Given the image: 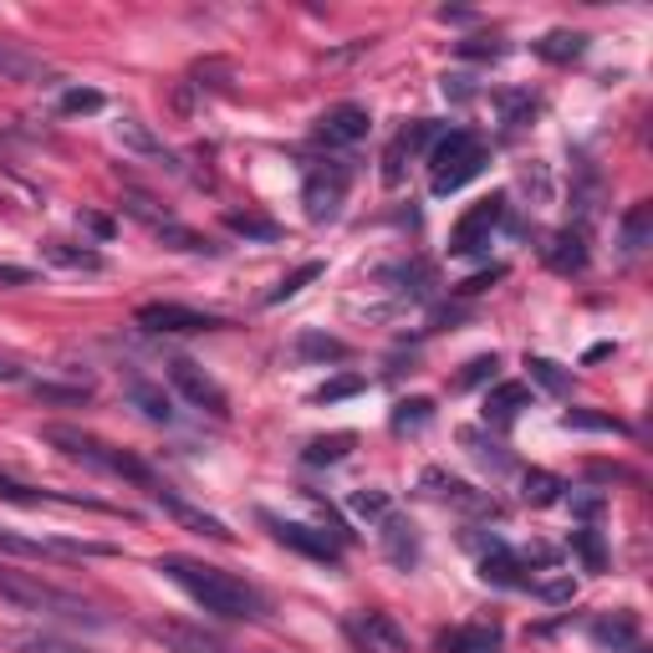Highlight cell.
Instances as JSON below:
<instances>
[{
	"instance_id": "cell-37",
	"label": "cell",
	"mask_w": 653,
	"mask_h": 653,
	"mask_svg": "<svg viewBox=\"0 0 653 653\" xmlns=\"http://www.w3.org/2000/svg\"><path fill=\"white\" fill-rule=\"evenodd\" d=\"M572 551L582 557V566H587V572H603V566H608V547H603V536H597L593 526L572 531Z\"/></svg>"
},
{
	"instance_id": "cell-20",
	"label": "cell",
	"mask_w": 653,
	"mask_h": 653,
	"mask_svg": "<svg viewBox=\"0 0 653 653\" xmlns=\"http://www.w3.org/2000/svg\"><path fill=\"white\" fill-rule=\"evenodd\" d=\"M593 643L608 653L639 649V618L633 612H603V618H593Z\"/></svg>"
},
{
	"instance_id": "cell-41",
	"label": "cell",
	"mask_w": 653,
	"mask_h": 653,
	"mask_svg": "<svg viewBox=\"0 0 653 653\" xmlns=\"http://www.w3.org/2000/svg\"><path fill=\"white\" fill-rule=\"evenodd\" d=\"M368 388V378L363 373H347V378H332V383L317 388V403H337V399H353V393H363Z\"/></svg>"
},
{
	"instance_id": "cell-45",
	"label": "cell",
	"mask_w": 653,
	"mask_h": 653,
	"mask_svg": "<svg viewBox=\"0 0 653 653\" xmlns=\"http://www.w3.org/2000/svg\"><path fill=\"white\" fill-rule=\"evenodd\" d=\"M460 57H470V61H501L505 57V42H495V36H470V42H460Z\"/></svg>"
},
{
	"instance_id": "cell-32",
	"label": "cell",
	"mask_w": 653,
	"mask_h": 653,
	"mask_svg": "<svg viewBox=\"0 0 653 653\" xmlns=\"http://www.w3.org/2000/svg\"><path fill=\"white\" fill-rule=\"evenodd\" d=\"M0 77H11V82H42L46 67L26 51H15L11 42H0Z\"/></svg>"
},
{
	"instance_id": "cell-16",
	"label": "cell",
	"mask_w": 653,
	"mask_h": 653,
	"mask_svg": "<svg viewBox=\"0 0 653 653\" xmlns=\"http://www.w3.org/2000/svg\"><path fill=\"white\" fill-rule=\"evenodd\" d=\"M480 577H485L490 587H505V593H520V587H531V577H526V562H520V557L505 547V541H495V536H490L485 557H480Z\"/></svg>"
},
{
	"instance_id": "cell-1",
	"label": "cell",
	"mask_w": 653,
	"mask_h": 653,
	"mask_svg": "<svg viewBox=\"0 0 653 653\" xmlns=\"http://www.w3.org/2000/svg\"><path fill=\"white\" fill-rule=\"evenodd\" d=\"M163 577L174 582L179 593H190L194 603L215 618H236V623H255V618H266L271 603L261 587L251 582H240L236 572H225V566H209V562H194V557H159L153 562Z\"/></svg>"
},
{
	"instance_id": "cell-31",
	"label": "cell",
	"mask_w": 653,
	"mask_h": 653,
	"mask_svg": "<svg viewBox=\"0 0 653 653\" xmlns=\"http://www.w3.org/2000/svg\"><path fill=\"white\" fill-rule=\"evenodd\" d=\"M460 445L470 449V455H476L485 470H495V476H501V470H511V455H505L495 439H485V429H460Z\"/></svg>"
},
{
	"instance_id": "cell-51",
	"label": "cell",
	"mask_w": 653,
	"mask_h": 653,
	"mask_svg": "<svg viewBox=\"0 0 653 653\" xmlns=\"http://www.w3.org/2000/svg\"><path fill=\"white\" fill-rule=\"evenodd\" d=\"M505 271L501 266H490V271H480V276H470V282H460V297H480V291H485L490 282H501Z\"/></svg>"
},
{
	"instance_id": "cell-49",
	"label": "cell",
	"mask_w": 653,
	"mask_h": 653,
	"mask_svg": "<svg viewBox=\"0 0 653 653\" xmlns=\"http://www.w3.org/2000/svg\"><path fill=\"white\" fill-rule=\"evenodd\" d=\"M439 88H445L449 103H470V98H476V88H470V77H465V72H445Z\"/></svg>"
},
{
	"instance_id": "cell-5",
	"label": "cell",
	"mask_w": 653,
	"mask_h": 653,
	"mask_svg": "<svg viewBox=\"0 0 653 653\" xmlns=\"http://www.w3.org/2000/svg\"><path fill=\"white\" fill-rule=\"evenodd\" d=\"M347 190H353V163L347 159H322L307 169L301 179V205H307V220L312 225H332L347 205Z\"/></svg>"
},
{
	"instance_id": "cell-25",
	"label": "cell",
	"mask_w": 653,
	"mask_h": 653,
	"mask_svg": "<svg viewBox=\"0 0 653 653\" xmlns=\"http://www.w3.org/2000/svg\"><path fill=\"white\" fill-rule=\"evenodd\" d=\"M649 236H653V205H633L623 215V225H618V245H623L628 261L649 251Z\"/></svg>"
},
{
	"instance_id": "cell-52",
	"label": "cell",
	"mask_w": 653,
	"mask_h": 653,
	"mask_svg": "<svg viewBox=\"0 0 653 653\" xmlns=\"http://www.w3.org/2000/svg\"><path fill=\"white\" fill-rule=\"evenodd\" d=\"M0 282H5V286H31V282H36V271H31V266H11V261H0Z\"/></svg>"
},
{
	"instance_id": "cell-23",
	"label": "cell",
	"mask_w": 653,
	"mask_h": 653,
	"mask_svg": "<svg viewBox=\"0 0 653 653\" xmlns=\"http://www.w3.org/2000/svg\"><path fill=\"white\" fill-rule=\"evenodd\" d=\"M520 409H531V388L526 383H495L485 399V424L505 429V424H516Z\"/></svg>"
},
{
	"instance_id": "cell-9",
	"label": "cell",
	"mask_w": 653,
	"mask_h": 653,
	"mask_svg": "<svg viewBox=\"0 0 653 653\" xmlns=\"http://www.w3.org/2000/svg\"><path fill=\"white\" fill-rule=\"evenodd\" d=\"M138 326L153 337H190V332H215L225 322L209 312H194V307H179V301H149V307H138Z\"/></svg>"
},
{
	"instance_id": "cell-13",
	"label": "cell",
	"mask_w": 653,
	"mask_h": 653,
	"mask_svg": "<svg viewBox=\"0 0 653 653\" xmlns=\"http://www.w3.org/2000/svg\"><path fill=\"white\" fill-rule=\"evenodd\" d=\"M378 547H383V557L399 566V572H414L419 557H424V536H419V526L409 516H393V511H388V516L378 520Z\"/></svg>"
},
{
	"instance_id": "cell-29",
	"label": "cell",
	"mask_w": 653,
	"mask_h": 653,
	"mask_svg": "<svg viewBox=\"0 0 653 653\" xmlns=\"http://www.w3.org/2000/svg\"><path fill=\"white\" fill-rule=\"evenodd\" d=\"M587 51V36L582 31H547L541 42H536V57L547 61H577Z\"/></svg>"
},
{
	"instance_id": "cell-12",
	"label": "cell",
	"mask_w": 653,
	"mask_h": 653,
	"mask_svg": "<svg viewBox=\"0 0 653 653\" xmlns=\"http://www.w3.org/2000/svg\"><path fill=\"white\" fill-rule=\"evenodd\" d=\"M368 107L363 103H337L326 107L322 118H317V144H326V149H353V144H363L368 138Z\"/></svg>"
},
{
	"instance_id": "cell-18",
	"label": "cell",
	"mask_w": 653,
	"mask_h": 653,
	"mask_svg": "<svg viewBox=\"0 0 653 653\" xmlns=\"http://www.w3.org/2000/svg\"><path fill=\"white\" fill-rule=\"evenodd\" d=\"M0 501H11V505H88V511H113V505L92 501V495H57V490L21 485V480H11V476H0Z\"/></svg>"
},
{
	"instance_id": "cell-15",
	"label": "cell",
	"mask_w": 653,
	"mask_h": 653,
	"mask_svg": "<svg viewBox=\"0 0 653 653\" xmlns=\"http://www.w3.org/2000/svg\"><path fill=\"white\" fill-rule=\"evenodd\" d=\"M424 490H429L434 501L455 505V511H470V516H495V501L480 495L476 485H465V480L445 476V470H424Z\"/></svg>"
},
{
	"instance_id": "cell-42",
	"label": "cell",
	"mask_w": 653,
	"mask_h": 653,
	"mask_svg": "<svg viewBox=\"0 0 653 653\" xmlns=\"http://www.w3.org/2000/svg\"><path fill=\"white\" fill-rule=\"evenodd\" d=\"M347 505H353V516H368V520H383L388 516V495H383V490H353V495H347Z\"/></svg>"
},
{
	"instance_id": "cell-36",
	"label": "cell",
	"mask_w": 653,
	"mask_h": 653,
	"mask_svg": "<svg viewBox=\"0 0 653 653\" xmlns=\"http://www.w3.org/2000/svg\"><path fill=\"white\" fill-rule=\"evenodd\" d=\"M225 225L245 240H276L282 236V225L276 220H261V215H240V209H225Z\"/></svg>"
},
{
	"instance_id": "cell-27",
	"label": "cell",
	"mask_w": 653,
	"mask_h": 653,
	"mask_svg": "<svg viewBox=\"0 0 653 653\" xmlns=\"http://www.w3.org/2000/svg\"><path fill=\"white\" fill-rule=\"evenodd\" d=\"M353 445H357L353 434H322V439H312V445L301 449V465H312V470L317 465H342L353 455Z\"/></svg>"
},
{
	"instance_id": "cell-26",
	"label": "cell",
	"mask_w": 653,
	"mask_h": 653,
	"mask_svg": "<svg viewBox=\"0 0 653 653\" xmlns=\"http://www.w3.org/2000/svg\"><path fill=\"white\" fill-rule=\"evenodd\" d=\"M42 255L51 261V266H61V271H103V266H107L98 251H88V245L77 251V245H61V240H46Z\"/></svg>"
},
{
	"instance_id": "cell-10",
	"label": "cell",
	"mask_w": 653,
	"mask_h": 653,
	"mask_svg": "<svg viewBox=\"0 0 653 653\" xmlns=\"http://www.w3.org/2000/svg\"><path fill=\"white\" fill-rule=\"evenodd\" d=\"M261 520L271 526V536H276L282 547L301 551V557H312V562L337 566V557H342V541H337V536L317 531V526H301V520H282V516H271V511H261Z\"/></svg>"
},
{
	"instance_id": "cell-11",
	"label": "cell",
	"mask_w": 653,
	"mask_h": 653,
	"mask_svg": "<svg viewBox=\"0 0 653 653\" xmlns=\"http://www.w3.org/2000/svg\"><path fill=\"white\" fill-rule=\"evenodd\" d=\"M0 551L26 557V562H42V557H113V547H98V541H61V536H21V531H0Z\"/></svg>"
},
{
	"instance_id": "cell-17",
	"label": "cell",
	"mask_w": 653,
	"mask_h": 653,
	"mask_svg": "<svg viewBox=\"0 0 653 653\" xmlns=\"http://www.w3.org/2000/svg\"><path fill=\"white\" fill-rule=\"evenodd\" d=\"M429 138H439V128H434L429 118H419V123H409V128H403L393 144H388V153H383V179H388V184H399V179H403V163L414 159V153L424 149Z\"/></svg>"
},
{
	"instance_id": "cell-33",
	"label": "cell",
	"mask_w": 653,
	"mask_h": 653,
	"mask_svg": "<svg viewBox=\"0 0 653 653\" xmlns=\"http://www.w3.org/2000/svg\"><path fill=\"white\" fill-rule=\"evenodd\" d=\"M562 480L551 476V470H526V480H520V495H526V505H557L562 501Z\"/></svg>"
},
{
	"instance_id": "cell-40",
	"label": "cell",
	"mask_w": 653,
	"mask_h": 653,
	"mask_svg": "<svg viewBox=\"0 0 653 653\" xmlns=\"http://www.w3.org/2000/svg\"><path fill=\"white\" fill-rule=\"evenodd\" d=\"M562 429H597V434H623V424L608 414H587V409H566L562 414Z\"/></svg>"
},
{
	"instance_id": "cell-22",
	"label": "cell",
	"mask_w": 653,
	"mask_h": 653,
	"mask_svg": "<svg viewBox=\"0 0 653 653\" xmlns=\"http://www.w3.org/2000/svg\"><path fill=\"white\" fill-rule=\"evenodd\" d=\"M113 138H118V144H123L128 153H138V159H163L169 169H179L174 153H169V149L159 144V138H153L149 123H138V118H118V123H113Z\"/></svg>"
},
{
	"instance_id": "cell-43",
	"label": "cell",
	"mask_w": 653,
	"mask_h": 653,
	"mask_svg": "<svg viewBox=\"0 0 653 653\" xmlns=\"http://www.w3.org/2000/svg\"><path fill=\"white\" fill-rule=\"evenodd\" d=\"M103 92H92V88H67L61 92V113H103Z\"/></svg>"
},
{
	"instance_id": "cell-4",
	"label": "cell",
	"mask_w": 653,
	"mask_h": 653,
	"mask_svg": "<svg viewBox=\"0 0 653 653\" xmlns=\"http://www.w3.org/2000/svg\"><path fill=\"white\" fill-rule=\"evenodd\" d=\"M485 169V138L470 134V128H449V134L434 138L429 149V190L445 199V194L465 190L470 179Z\"/></svg>"
},
{
	"instance_id": "cell-6",
	"label": "cell",
	"mask_w": 653,
	"mask_h": 653,
	"mask_svg": "<svg viewBox=\"0 0 653 653\" xmlns=\"http://www.w3.org/2000/svg\"><path fill=\"white\" fill-rule=\"evenodd\" d=\"M505 205H511L505 194H485L480 205L465 209L460 220H455V230H449V255H480L485 251L490 236L505 225Z\"/></svg>"
},
{
	"instance_id": "cell-34",
	"label": "cell",
	"mask_w": 653,
	"mask_h": 653,
	"mask_svg": "<svg viewBox=\"0 0 653 653\" xmlns=\"http://www.w3.org/2000/svg\"><path fill=\"white\" fill-rule=\"evenodd\" d=\"M297 357H312V363H342V357H347V342L322 337V332H301V337H297Z\"/></svg>"
},
{
	"instance_id": "cell-8",
	"label": "cell",
	"mask_w": 653,
	"mask_h": 653,
	"mask_svg": "<svg viewBox=\"0 0 653 653\" xmlns=\"http://www.w3.org/2000/svg\"><path fill=\"white\" fill-rule=\"evenodd\" d=\"M169 383L184 393V399L199 409V414L209 419H230V399H225V388L209 378L199 363H190V357H169Z\"/></svg>"
},
{
	"instance_id": "cell-24",
	"label": "cell",
	"mask_w": 653,
	"mask_h": 653,
	"mask_svg": "<svg viewBox=\"0 0 653 653\" xmlns=\"http://www.w3.org/2000/svg\"><path fill=\"white\" fill-rule=\"evenodd\" d=\"M128 403H134L138 414L149 419V424H174V399L163 393L159 383H149V378H128Z\"/></svg>"
},
{
	"instance_id": "cell-3",
	"label": "cell",
	"mask_w": 653,
	"mask_h": 653,
	"mask_svg": "<svg viewBox=\"0 0 653 653\" xmlns=\"http://www.w3.org/2000/svg\"><path fill=\"white\" fill-rule=\"evenodd\" d=\"M0 597L15 603V608L36 612V618H61V623H88V628H103V618L82 603V597L61 593V587H46V582L26 577V572H5L0 566Z\"/></svg>"
},
{
	"instance_id": "cell-38",
	"label": "cell",
	"mask_w": 653,
	"mask_h": 653,
	"mask_svg": "<svg viewBox=\"0 0 653 653\" xmlns=\"http://www.w3.org/2000/svg\"><path fill=\"white\" fill-rule=\"evenodd\" d=\"M526 368H531V378L541 388H551V393H572V373H566L562 363H551V357H526Z\"/></svg>"
},
{
	"instance_id": "cell-39",
	"label": "cell",
	"mask_w": 653,
	"mask_h": 653,
	"mask_svg": "<svg viewBox=\"0 0 653 653\" xmlns=\"http://www.w3.org/2000/svg\"><path fill=\"white\" fill-rule=\"evenodd\" d=\"M495 107H501L505 128H520V123L536 113V98H531V92H495Z\"/></svg>"
},
{
	"instance_id": "cell-53",
	"label": "cell",
	"mask_w": 653,
	"mask_h": 653,
	"mask_svg": "<svg viewBox=\"0 0 653 653\" xmlns=\"http://www.w3.org/2000/svg\"><path fill=\"white\" fill-rule=\"evenodd\" d=\"M0 383H21V368H15V363H5V357H0Z\"/></svg>"
},
{
	"instance_id": "cell-48",
	"label": "cell",
	"mask_w": 653,
	"mask_h": 653,
	"mask_svg": "<svg viewBox=\"0 0 653 653\" xmlns=\"http://www.w3.org/2000/svg\"><path fill=\"white\" fill-rule=\"evenodd\" d=\"M495 368H501V357H495V353L476 357V363H465V373H460V388H476V383H485V378H495Z\"/></svg>"
},
{
	"instance_id": "cell-50",
	"label": "cell",
	"mask_w": 653,
	"mask_h": 653,
	"mask_svg": "<svg viewBox=\"0 0 653 653\" xmlns=\"http://www.w3.org/2000/svg\"><path fill=\"white\" fill-rule=\"evenodd\" d=\"M603 505H608V495H603V490H582V495H572V511H577L582 520H593Z\"/></svg>"
},
{
	"instance_id": "cell-2",
	"label": "cell",
	"mask_w": 653,
	"mask_h": 653,
	"mask_svg": "<svg viewBox=\"0 0 653 653\" xmlns=\"http://www.w3.org/2000/svg\"><path fill=\"white\" fill-rule=\"evenodd\" d=\"M42 439L51 449H61L67 460L88 465V470H103V476H113V480H134V485H144V490L159 485L153 470L138 460V455H128V449H118V445H107V439H98V434H88V429H72V424H46Z\"/></svg>"
},
{
	"instance_id": "cell-19",
	"label": "cell",
	"mask_w": 653,
	"mask_h": 653,
	"mask_svg": "<svg viewBox=\"0 0 653 653\" xmlns=\"http://www.w3.org/2000/svg\"><path fill=\"white\" fill-rule=\"evenodd\" d=\"M149 639H159L163 649L174 653H225V643L205 628H190V623H149Z\"/></svg>"
},
{
	"instance_id": "cell-35",
	"label": "cell",
	"mask_w": 653,
	"mask_h": 653,
	"mask_svg": "<svg viewBox=\"0 0 653 653\" xmlns=\"http://www.w3.org/2000/svg\"><path fill=\"white\" fill-rule=\"evenodd\" d=\"M322 261H307V266H297V271H291V276H282V286H276V291H271V307H282V301H291V297H301V291H307V286H312L317 282V276H322Z\"/></svg>"
},
{
	"instance_id": "cell-7",
	"label": "cell",
	"mask_w": 653,
	"mask_h": 653,
	"mask_svg": "<svg viewBox=\"0 0 653 653\" xmlns=\"http://www.w3.org/2000/svg\"><path fill=\"white\" fill-rule=\"evenodd\" d=\"M342 633L353 639L357 653H414V643H409L393 612H353L342 623Z\"/></svg>"
},
{
	"instance_id": "cell-44",
	"label": "cell",
	"mask_w": 653,
	"mask_h": 653,
	"mask_svg": "<svg viewBox=\"0 0 653 653\" xmlns=\"http://www.w3.org/2000/svg\"><path fill=\"white\" fill-rule=\"evenodd\" d=\"M531 593L541 597V603H572V597H577V582L572 577H541V582H531Z\"/></svg>"
},
{
	"instance_id": "cell-47",
	"label": "cell",
	"mask_w": 653,
	"mask_h": 653,
	"mask_svg": "<svg viewBox=\"0 0 653 653\" xmlns=\"http://www.w3.org/2000/svg\"><path fill=\"white\" fill-rule=\"evenodd\" d=\"M15 649L21 653H88V649H77V643H67V639H51V633H31V639H21Z\"/></svg>"
},
{
	"instance_id": "cell-14",
	"label": "cell",
	"mask_w": 653,
	"mask_h": 653,
	"mask_svg": "<svg viewBox=\"0 0 653 653\" xmlns=\"http://www.w3.org/2000/svg\"><path fill=\"white\" fill-rule=\"evenodd\" d=\"M149 495H153V505H159V511H169V516H174L179 526H190L194 536H209V541H230V526H225L220 516H209V511H199V505L179 501L169 485H153Z\"/></svg>"
},
{
	"instance_id": "cell-46",
	"label": "cell",
	"mask_w": 653,
	"mask_h": 653,
	"mask_svg": "<svg viewBox=\"0 0 653 653\" xmlns=\"http://www.w3.org/2000/svg\"><path fill=\"white\" fill-rule=\"evenodd\" d=\"M31 393L36 399H46V403H82L92 393V383H82V388H61V383H31Z\"/></svg>"
},
{
	"instance_id": "cell-21",
	"label": "cell",
	"mask_w": 653,
	"mask_h": 653,
	"mask_svg": "<svg viewBox=\"0 0 653 653\" xmlns=\"http://www.w3.org/2000/svg\"><path fill=\"white\" fill-rule=\"evenodd\" d=\"M439 649L445 653H501V628L495 623L445 628V633H439Z\"/></svg>"
},
{
	"instance_id": "cell-30",
	"label": "cell",
	"mask_w": 653,
	"mask_h": 653,
	"mask_svg": "<svg viewBox=\"0 0 653 653\" xmlns=\"http://www.w3.org/2000/svg\"><path fill=\"white\" fill-rule=\"evenodd\" d=\"M434 424V399H399L393 403V429L399 434H424Z\"/></svg>"
},
{
	"instance_id": "cell-28",
	"label": "cell",
	"mask_w": 653,
	"mask_h": 653,
	"mask_svg": "<svg viewBox=\"0 0 653 653\" xmlns=\"http://www.w3.org/2000/svg\"><path fill=\"white\" fill-rule=\"evenodd\" d=\"M547 261L557 271H582V266H587V236H582V230H562V236L551 240Z\"/></svg>"
}]
</instances>
